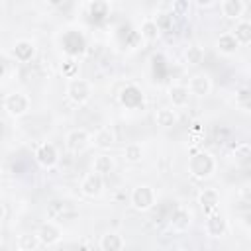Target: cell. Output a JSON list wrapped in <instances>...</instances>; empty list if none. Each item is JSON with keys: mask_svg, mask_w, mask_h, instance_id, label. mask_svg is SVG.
Wrapping results in <instances>:
<instances>
[{"mask_svg": "<svg viewBox=\"0 0 251 251\" xmlns=\"http://www.w3.org/2000/svg\"><path fill=\"white\" fill-rule=\"evenodd\" d=\"M237 49H239V41L231 31H226L216 39V51L220 55H233Z\"/></svg>", "mask_w": 251, "mask_h": 251, "instance_id": "17", "label": "cell"}, {"mask_svg": "<svg viewBox=\"0 0 251 251\" xmlns=\"http://www.w3.org/2000/svg\"><path fill=\"white\" fill-rule=\"evenodd\" d=\"M190 98V90L184 84H173L169 86V100L173 102V108H182L188 104Z\"/></svg>", "mask_w": 251, "mask_h": 251, "instance_id": "20", "label": "cell"}, {"mask_svg": "<svg viewBox=\"0 0 251 251\" xmlns=\"http://www.w3.org/2000/svg\"><path fill=\"white\" fill-rule=\"evenodd\" d=\"M65 210H67V204H65V202L53 200V202H49V206H47V216H49L51 220H63V218H65Z\"/></svg>", "mask_w": 251, "mask_h": 251, "instance_id": "31", "label": "cell"}, {"mask_svg": "<svg viewBox=\"0 0 251 251\" xmlns=\"http://www.w3.org/2000/svg\"><path fill=\"white\" fill-rule=\"evenodd\" d=\"M92 143L98 147V149H110L114 143H116V133L112 127H100L96 129V133L92 135Z\"/></svg>", "mask_w": 251, "mask_h": 251, "instance_id": "22", "label": "cell"}, {"mask_svg": "<svg viewBox=\"0 0 251 251\" xmlns=\"http://www.w3.org/2000/svg\"><path fill=\"white\" fill-rule=\"evenodd\" d=\"M139 35H141V39H143V41H147V43L157 41V39H159V35H161V25H159V22H157V20H153V18H145V20L141 22Z\"/></svg>", "mask_w": 251, "mask_h": 251, "instance_id": "19", "label": "cell"}, {"mask_svg": "<svg viewBox=\"0 0 251 251\" xmlns=\"http://www.w3.org/2000/svg\"><path fill=\"white\" fill-rule=\"evenodd\" d=\"M35 55V45L29 39H18L12 45V59L18 63H29Z\"/></svg>", "mask_w": 251, "mask_h": 251, "instance_id": "11", "label": "cell"}, {"mask_svg": "<svg viewBox=\"0 0 251 251\" xmlns=\"http://www.w3.org/2000/svg\"><path fill=\"white\" fill-rule=\"evenodd\" d=\"M61 49L65 51V55H69V59H76L86 53V39L80 31L69 29L61 37Z\"/></svg>", "mask_w": 251, "mask_h": 251, "instance_id": "4", "label": "cell"}, {"mask_svg": "<svg viewBox=\"0 0 251 251\" xmlns=\"http://www.w3.org/2000/svg\"><path fill=\"white\" fill-rule=\"evenodd\" d=\"M35 161L43 167H53L57 161H59V153H57V147L49 141H43L35 147V153H33Z\"/></svg>", "mask_w": 251, "mask_h": 251, "instance_id": "10", "label": "cell"}, {"mask_svg": "<svg viewBox=\"0 0 251 251\" xmlns=\"http://www.w3.org/2000/svg\"><path fill=\"white\" fill-rule=\"evenodd\" d=\"M176 120H178V116L173 108H159L155 112V124L159 127H173L176 124Z\"/></svg>", "mask_w": 251, "mask_h": 251, "instance_id": "26", "label": "cell"}, {"mask_svg": "<svg viewBox=\"0 0 251 251\" xmlns=\"http://www.w3.org/2000/svg\"><path fill=\"white\" fill-rule=\"evenodd\" d=\"M61 75L65 76V78H76L78 76V63L75 61V59H67L63 65H61Z\"/></svg>", "mask_w": 251, "mask_h": 251, "instance_id": "32", "label": "cell"}, {"mask_svg": "<svg viewBox=\"0 0 251 251\" xmlns=\"http://www.w3.org/2000/svg\"><path fill=\"white\" fill-rule=\"evenodd\" d=\"M120 102L122 106H126L127 110H139L145 106V96L141 92L139 86L135 84H126L122 90H120Z\"/></svg>", "mask_w": 251, "mask_h": 251, "instance_id": "7", "label": "cell"}, {"mask_svg": "<svg viewBox=\"0 0 251 251\" xmlns=\"http://www.w3.org/2000/svg\"><path fill=\"white\" fill-rule=\"evenodd\" d=\"M204 57H206V53H204V49L200 45H190L184 51V59H186L188 65H200L204 61Z\"/></svg>", "mask_w": 251, "mask_h": 251, "instance_id": "28", "label": "cell"}, {"mask_svg": "<svg viewBox=\"0 0 251 251\" xmlns=\"http://www.w3.org/2000/svg\"><path fill=\"white\" fill-rule=\"evenodd\" d=\"M190 222H192V214H190V210H186L184 206L175 208V212H173L171 218H169V224H171V227H173L175 231H186V229L190 227Z\"/></svg>", "mask_w": 251, "mask_h": 251, "instance_id": "15", "label": "cell"}, {"mask_svg": "<svg viewBox=\"0 0 251 251\" xmlns=\"http://www.w3.org/2000/svg\"><path fill=\"white\" fill-rule=\"evenodd\" d=\"M220 8H222V14L227 20H237L239 22V18L245 12V2L243 0H224L220 4Z\"/></svg>", "mask_w": 251, "mask_h": 251, "instance_id": "21", "label": "cell"}, {"mask_svg": "<svg viewBox=\"0 0 251 251\" xmlns=\"http://www.w3.org/2000/svg\"><path fill=\"white\" fill-rule=\"evenodd\" d=\"M155 190L149 184H137L129 194V204L137 212H147L155 206Z\"/></svg>", "mask_w": 251, "mask_h": 251, "instance_id": "5", "label": "cell"}, {"mask_svg": "<svg viewBox=\"0 0 251 251\" xmlns=\"http://www.w3.org/2000/svg\"><path fill=\"white\" fill-rule=\"evenodd\" d=\"M86 10H88V16L92 20H102L104 16H108V4L106 2H90V4H86Z\"/></svg>", "mask_w": 251, "mask_h": 251, "instance_id": "30", "label": "cell"}, {"mask_svg": "<svg viewBox=\"0 0 251 251\" xmlns=\"http://www.w3.org/2000/svg\"><path fill=\"white\" fill-rule=\"evenodd\" d=\"M235 106L243 112H251V88L249 86L239 88L235 92Z\"/></svg>", "mask_w": 251, "mask_h": 251, "instance_id": "27", "label": "cell"}, {"mask_svg": "<svg viewBox=\"0 0 251 251\" xmlns=\"http://www.w3.org/2000/svg\"><path fill=\"white\" fill-rule=\"evenodd\" d=\"M198 204L200 208L204 210V214H212L218 210V204H220V192L216 188H204L198 192Z\"/></svg>", "mask_w": 251, "mask_h": 251, "instance_id": "14", "label": "cell"}, {"mask_svg": "<svg viewBox=\"0 0 251 251\" xmlns=\"http://www.w3.org/2000/svg\"><path fill=\"white\" fill-rule=\"evenodd\" d=\"M237 196L243 200V202H251V182H245L237 188Z\"/></svg>", "mask_w": 251, "mask_h": 251, "instance_id": "33", "label": "cell"}, {"mask_svg": "<svg viewBox=\"0 0 251 251\" xmlns=\"http://www.w3.org/2000/svg\"><path fill=\"white\" fill-rule=\"evenodd\" d=\"M65 94H67V98H69L73 104L82 106V104H86V102L90 100V96H92V86H90V82H88L86 78L76 76V78L67 80Z\"/></svg>", "mask_w": 251, "mask_h": 251, "instance_id": "3", "label": "cell"}, {"mask_svg": "<svg viewBox=\"0 0 251 251\" xmlns=\"http://www.w3.org/2000/svg\"><path fill=\"white\" fill-rule=\"evenodd\" d=\"M124 245H126V241L118 231H106L100 237V249L102 251H122Z\"/></svg>", "mask_w": 251, "mask_h": 251, "instance_id": "23", "label": "cell"}, {"mask_svg": "<svg viewBox=\"0 0 251 251\" xmlns=\"http://www.w3.org/2000/svg\"><path fill=\"white\" fill-rule=\"evenodd\" d=\"M173 10L184 12V10H188V2H175V4H173Z\"/></svg>", "mask_w": 251, "mask_h": 251, "instance_id": "34", "label": "cell"}, {"mask_svg": "<svg viewBox=\"0 0 251 251\" xmlns=\"http://www.w3.org/2000/svg\"><path fill=\"white\" fill-rule=\"evenodd\" d=\"M196 4H198L200 8H210V6H214V2H204V0H198Z\"/></svg>", "mask_w": 251, "mask_h": 251, "instance_id": "36", "label": "cell"}, {"mask_svg": "<svg viewBox=\"0 0 251 251\" xmlns=\"http://www.w3.org/2000/svg\"><path fill=\"white\" fill-rule=\"evenodd\" d=\"M104 190V176L96 175V173H88L82 176L80 180V192L88 198H98Z\"/></svg>", "mask_w": 251, "mask_h": 251, "instance_id": "8", "label": "cell"}, {"mask_svg": "<svg viewBox=\"0 0 251 251\" xmlns=\"http://www.w3.org/2000/svg\"><path fill=\"white\" fill-rule=\"evenodd\" d=\"M39 245H41V239L37 231H24L18 235V247L22 251H37Z\"/></svg>", "mask_w": 251, "mask_h": 251, "instance_id": "25", "label": "cell"}, {"mask_svg": "<svg viewBox=\"0 0 251 251\" xmlns=\"http://www.w3.org/2000/svg\"><path fill=\"white\" fill-rule=\"evenodd\" d=\"M188 90L194 96H208L212 92V78L206 73H198L194 76H190L188 80Z\"/></svg>", "mask_w": 251, "mask_h": 251, "instance_id": "13", "label": "cell"}, {"mask_svg": "<svg viewBox=\"0 0 251 251\" xmlns=\"http://www.w3.org/2000/svg\"><path fill=\"white\" fill-rule=\"evenodd\" d=\"M188 173L196 180H206L216 173V159L208 151H198L188 159Z\"/></svg>", "mask_w": 251, "mask_h": 251, "instance_id": "1", "label": "cell"}, {"mask_svg": "<svg viewBox=\"0 0 251 251\" xmlns=\"http://www.w3.org/2000/svg\"><path fill=\"white\" fill-rule=\"evenodd\" d=\"M116 169V159L110 155V153H100L94 157L92 161V173L104 176V175H110L112 171Z\"/></svg>", "mask_w": 251, "mask_h": 251, "instance_id": "18", "label": "cell"}, {"mask_svg": "<svg viewBox=\"0 0 251 251\" xmlns=\"http://www.w3.org/2000/svg\"><path fill=\"white\" fill-rule=\"evenodd\" d=\"M204 229H206V233H208L210 237H222V235H226V231H227V220L216 210V212H212V214L206 216Z\"/></svg>", "mask_w": 251, "mask_h": 251, "instance_id": "9", "label": "cell"}, {"mask_svg": "<svg viewBox=\"0 0 251 251\" xmlns=\"http://www.w3.org/2000/svg\"><path fill=\"white\" fill-rule=\"evenodd\" d=\"M2 106H4V112H6L10 118L18 120V118H22V116H25V114L29 112L31 100H29V96H27L25 92L16 90V92H10V94L4 96V104H2Z\"/></svg>", "mask_w": 251, "mask_h": 251, "instance_id": "2", "label": "cell"}, {"mask_svg": "<svg viewBox=\"0 0 251 251\" xmlns=\"http://www.w3.org/2000/svg\"><path fill=\"white\" fill-rule=\"evenodd\" d=\"M249 239H251V227H249Z\"/></svg>", "mask_w": 251, "mask_h": 251, "instance_id": "37", "label": "cell"}, {"mask_svg": "<svg viewBox=\"0 0 251 251\" xmlns=\"http://www.w3.org/2000/svg\"><path fill=\"white\" fill-rule=\"evenodd\" d=\"M231 33L239 41V45H251V20H239L235 22Z\"/></svg>", "mask_w": 251, "mask_h": 251, "instance_id": "24", "label": "cell"}, {"mask_svg": "<svg viewBox=\"0 0 251 251\" xmlns=\"http://www.w3.org/2000/svg\"><path fill=\"white\" fill-rule=\"evenodd\" d=\"M241 222H243L247 227H251V212H245V214L241 216Z\"/></svg>", "mask_w": 251, "mask_h": 251, "instance_id": "35", "label": "cell"}, {"mask_svg": "<svg viewBox=\"0 0 251 251\" xmlns=\"http://www.w3.org/2000/svg\"><path fill=\"white\" fill-rule=\"evenodd\" d=\"M37 235H39V239H41V245H55V243H59V239L63 237V231H61L59 224H55V222H45V224L39 226Z\"/></svg>", "mask_w": 251, "mask_h": 251, "instance_id": "12", "label": "cell"}, {"mask_svg": "<svg viewBox=\"0 0 251 251\" xmlns=\"http://www.w3.org/2000/svg\"><path fill=\"white\" fill-rule=\"evenodd\" d=\"M231 161L239 169H249L251 167V143H237L231 149Z\"/></svg>", "mask_w": 251, "mask_h": 251, "instance_id": "16", "label": "cell"}, {"mask_svg": "<svg viewBox=\"0 0 251 251\" xmlns=\"http://www.w3.org/2000/svg\"><path fill=\"white\" fill-rule=\"evenodd\" d=\"M141 157H143V149H141L139 143H127L124 147V159L127 163H139Z\"/></svg>", "mask_w": 251, "mask_h": 251, "instance_id": "29", "label": "cell"}, {"mask_svg": "<svg viewBox=\"0 0 251 251\" xmlns=\"http://www.w3.org/2000/svg\"><path fill=\"white\" fill-rule=\"evenodd\" d=\"M92 137L84 127H75L65 135V147L71 153H82L88 145H90Z\"/></svg>", "mask_w": 251, "mask_h": 251, "instance_id": "6", "label": "cell"}]
</instances>
